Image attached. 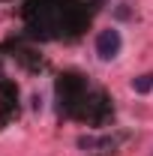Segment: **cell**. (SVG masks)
Here are the masks:
<instances>
[{
    "instance_id": "obj_2",
    "label": "cell",
    "mask_w": 153,
    "mask_h": 156,
    "mask_svg": "<svg viewBox=\"0 0 153 156\" xmlns=\"http://www.w3.org/2000/svg\"><path fill=\"white\" fill-rule=\"evenodd\" d=\"M132 90H138V93H147V90H153V75H141L132 81Z\"/></svg>"
},
{
    "instance_id": "obj_1",
    "label": "cell",
    "mask_w": 153,
    "mask_h": 156,
    "mask_svg": "<svg viewBox=\"0 0 153 156\" xmlns=\"http://www.w3.org/2000/svg\"><path fill=\"white\" fill-rule=\"evenodd\" d=\"M120 48H123L120 30H114V27L99 30V36H96V54H99V60H114L120 54Z\"/></svg>"
}]
</instances>
